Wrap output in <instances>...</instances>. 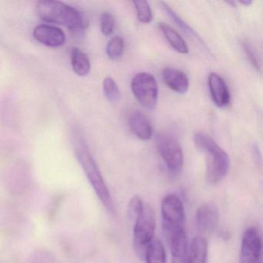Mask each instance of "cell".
Returning <instances> with one entry per match:
<instances>
[{
  "label": "cell",
  "mask_w": 263,
  "mask_h": 263,
  "mask_svg": "<svg viewBox=\"0 0 263 263\" xmlns=\"http://www.w3.org/2000/svg\"><path fill=\"white\" fill-rule=\"evenodd\" d=\"M33 37L37 42L49 47H59L66 42L65 33L59 27L52 25L36 26L33 32Z\"/></svg>",
  "instance_id": "30bf717a"
},
{
  "label": "cell",
  "mask_w": 263,
  "mask_h": 263,
  "mask_svg": "<svg viewBox=\"0 0 263 263\" xmlns=\"http://www.w3.org/2000/svg\"><path fill=\"white\" fill-rule=\"evenodd\" d=\"M132 3L136 10L138 21L142 24H150L153 21V13L148 3L144 0L133 1Z\"/></svg>",
  "instance_id": "7402d4cb"
},
{
  "label": "cell",
  "mask_w": 263,
  "mask_h": 263,
  "mask_svg": "<svg viewBox=\"0 0 263 263\" xmlns=\"http://www.w3.org/2000/svg\"><path fill=\"white\" fill-rule=\"evenodd\" d=\"M156 147L169 172L174 175L181 173L184 166V154L179 141L167 132L156 136Z\"/></svg>",
  "instance_id": "8992f818"
},
{
  "label": "cell",
  "mask_w": 263,
  "mask_h": 263,
  "mask_svg": "<svg viewBox=\"0 0 263 263\" xmlns=\"http://www.w3.org/2000/svg\"><path fill=\"white\" fill-rule=\"evenodd\" d=\"M36 12L42 21L64 26L76 34H81L88 27L87 18L82 12L60 1H39Z\"/></svg>",
  "instance_id": "6da1fadb"
},
{
  "label": "cell",
  "mask_w": 263,
  "mask_h": 263,
  "mask_svg": "<svg viewBox=\"0 0 263 263\" xmlns=\"http://www.w3.org/2000/svg\"><path fill=\"white\" fill-rule=\"evenodd\" d=\"M239 4L244 6H250L252 2L250 0H242V1H239Z\"/></svg>",
  "instance_id": "4316f807"
},
{
  "label": "cell",
  "mask_w": 263,
  "mask_h": 263,
  "mask_svg": "<svg viewBox=\"0 0 263 263\" xmlns=\"http://www.w3.org/2000/svg\"><path fill=\"white\" fill-rule=\"evenodd\" d=\"M101 33L104 36H108L113 33L115 27V20L113 15L109 12H104L100 20Z\"/></svg>",
  "instance_id": "cb8c5ba5"
},
{
  "label": "cell",
  "mask_w": 263,
  "mask_h": 263,
  "mask_svg": "<svg viewBox=\"0 0 263 263\" xmlns=\"http://www.w3.org/2000/svg\"><path fill=\"white\" fill-rule=\"evenodd\" d=\"M144 201L141 199V197L138 195H135L130 198L127 208V215L128 219L132 222L135 223L137 218L139 216L141 212H142L144 205Z\"/></svg>",
  "instance_id": "603a6c76"
},
{
  "label": "cell",
  "mask_w": 263,
  "mask_h": 263,
  "mask_svg": "<svg viewBox=\"0 0 263 263\" xmlns=\"http://www.w3.org/2000/svg\"><path fill=\"white\" fill-rule=\"evenodd\" d=\"M161 215L164 235L167 239L184 229L185 212L181 199L175 194L164 196L161 202Z\"/></svg>",
  "instance_id": "5b68a950"
},
{
  "label": "cell",
  "mask_w": 263,
  "mask_h": 263,
  "mask_svg": "<svg viewBox=\"0 0 263 263\" xmlns=\"http://www.w3.org/2000/svg\"><path fill=\"white\" fill-rule=\"evenodd\" d=\"M124 50V41L121 36H115L107 43L106 53L109 59L118 61L122 57Z\"/></svg>",
  "instance_id": "ffe728a7"
},
{
  "label": "cell",
  "mask_w": 263,
  "mask_h": 263,
  "mask_svg": "<svg viewBox=\"0 0 263 263\" xmlns=\"http://www.w3.org/2000/svg\"><path fill=\"white\" fill-rule=\"evenodd\" d=\"M156 217L150 204L144 203L142 212L134 223L133 246L135 253L141 261H144L146 250L155 238Z\"/></svg>",
  "instance_id": "277c9868"
},
{
  "label": "cell",
  "mask_w": 263,
  "mask_h": 263,
  "mask_svg": "<svg viewBox=\"0 0 263 263\" xmlns=\"http://www.w3.org/2000/svg\"><path fill=\"white\" fill-rule=\"evenodd\" d=\"M144 262L146 263H166L167 254L164 244L159 238L155 237L151 241L146 250Z\"/></svg>",
  "instance_id": "ac0fdd59"
},
{
  "label": "cell",
  "mask_w": 263,
  "mask_h": 263,
  "mask_svg": "<svg viewBox=\"0 0 263 263\" xmlns=\"http://www.w3.org/2000/svg\"><path fill=\"white\" fill-rule=\"evenodd\" d=\"M194 142L205 155L208 181L212 184L221 182L227 176L230 169V158L227 152L210 136L202 132H198L194 135Z\"/></svg>",
  "instance_id": "7a4b0ae2"
},
{
  "label": "cell",
  "mask_w": 263,
  "mask_h": 263,
  "mask_svg": "<svg viewBox=\"0 0 263 263\" xmlns=\"http://www.w3.org/2000/svg\"><path fill=\"white\" fill-rule=\"evenodd\" d=\"M258 263H263V261H260V262H258Z\"/></svg>",
  "instance_id": "83f0119b"
},
{
  "label": "cell",
  "mask_w": 263,
  "mask_h": 263,
  "mask_svg": "<svg viewBox=\"0 0 263 263\" xmlns=\"http://www.w3.org/2000/svg\"><path fill=\"white\" fill-rule=\"evenodd\" d=\"M208 252L207 240L204 237H195L189 246L187 263H207Z\"/></svg>",
  "instance_id": "9a60e30c"
},
{
  "label": "cell",
  "mask_w": 263,
  "mask_h": 263,
  "mask_svg": "<svg viewBox=\"0 0 263 263\" xmlns=\"http://www.w3.org/2000/svg\"><path fill=\"white\" fill-rule=\"evenodd\" d=\"M72 69L78 76H87L90 71L91 64L88 56L78 47H73L70 51Z\"/></svg>",
  "instance_id": "e0dca14e"
},
{
  "label": "cell",
  "mask_w": 263,
  "mask_h": 263,
  "mask_svg": "<svg viewBox=\"0 0 263 263\" xmlns=\"http://www.w3.org/2000/svg\"><path fill=\"white\" fill-rule=\"evenodd\" d=\"M158 27L174 50L181 54H187L189 53L187 44L175 29L164 23H159Z\"/></svg>",
  "instance_id": "2e32d148"
},
{
  "label": "cell",
  "mask_w": 263,
  "mask_h": 263,
  "mask_svg": "<svg viewBox=\"0 0 263 263\" xmlns=\"http://www.w3.org/2000/svg\"><path fill=\"white\" fill-rule=\"evenodd\" d=\"M75 146V154L77 159L82 167L89 182L95 190L98 199L104 209L110 214L115 213V204L110 195V191L106 184L105 181L100 172L98 164L95 162L90 150L84 141L78 140Z\"/></svg>",
  "instance_id": "3957f363"
},
{
  "label": "cell",
  "mask_w": 263,
  "mask_h": 263,
  "mask_svg": "<svg viewBox=\"0 0 263 263\" xmlns=\"http://www.w3.org/2000/svg\"><path fill=\"white\" fill-rule=\"evenodd\" d=\"M127 124L132 133L142 141H148L153 135V128L146 115L139 110H130Z\"/></svg>",
  "instance_id": "7c38bea8"
},
{
  "label": "cell",
  "mask_w": 263,
  "mask_h": 263,
  "mask_svg": "<svg viewBox=\"0 0 263 263\" xmlns=\"http://www.w3.org/2000/svg\"><path fill=\"white\" fill-rule=\"evenodd\" d=\"M162 78L167 87L176 93H185L189 90V78L181 70L167 67L163 70Z\"/></svg>",
  "instance_id": "4fadbf2b"
},
{
  "label": "cell",
  "mask_w": 263,
  "mask_h": 263,
  "mask_svg": "<svg viewBox=\"0 0 263 263\" xmlns=\"http://www.w3.org/2000/svg\"><path fill=\"white\" fill-rule=\"evenodd\" d=\"M103 90L104 96L110 103H115L121 98V90L115 80L107 77L103 81Z\"/></svg>",
  "instance_id": "44dd1931"
},
{
  "label": "cell",
  "mask_w": 263,
  "mask_h": 263,
  "mask_svg": "<svg viewBox=\"0 0 263 263\" xmlns=\"http://www.w3.org/2000/svg\"><path fill=\"white\" fill-rule=\"evenodd\" d=\"M172 251V263H187V241L185 230L181 229L168 240Z\"/></svg>",
  "instance_id": "5bb4252c"
},
{
  "label": "cell",
  "mask_w": 263,
  "mask_h": 263,
  "mask_svg": "<svg viewBox=\"0 0 263 263\" xmlns=\"http://www.w3.org/2000/svg\"><path fill=\"white\" fill-rule=\"evenodd\" d=\"M161 4V7H162L164 11L168 15L169 17L172 18V21L175 23V24L178 25V27H179L180 29L183 30L186 34L189 35V36H192L194 39L198 41V42L201 43V45L205 46L204 44V41H202L201 37L198 36V33L190 27V26L187 25L167 4H165L164 2L160 3Z\"/></svg>",
  "instance_id": "d6986e66"
},
{
  "label": "cell",
  "mask_w": 263,
  "mask_h": 263,
  "mask_svg": "<svg viewBox=\"0 0 263 263\" xmlns=\"http://www.w3.org/2000/svg\"><path fill=\"white\" fill-rule=\"evenodd\" d=\"M252 156H253L254 160L258 165H261L262 164V156H261V152L258 149V146L256 144H253L252 147Z\"/></svg>",
  "instance_id": "484cf974"
},
{
  "label": "cell",
  "mask_w": 263,
  "mask_h": 263,
  "mask_svg": "<svg viewBox=\"0 0 263 263\" xmlns=\"http://www.w3.org/2000/svg\"><path fill=\"white\" fill-rule=\"evenodd\" d=\"M243 50L254 68L257 71L261 72L262 67H261V60H260L257 52L255 51V49L249 43L244 42L243 43Z\"/></svg>",
  "instance_id": "d4e9b609"
},
{
  "label": "cell",
  "mask_w": 263,
  "mask_h": 263,
  "mask_svg": "<svg viewBox=\"0 0 263 263\" xmlns=\"http://www.w3.org/2000/svg\"><path fill=\"white\" fill-rule=\"evenodd\" d=\"M262 239L258 229L248 228L241 238L240 263H258L262 261Z\"/></svg>",
  "instance_id": "ba28073f"
},
{
  "label": "cell",
  "mask_w": 263,
  "mask_h": 263,
  "mask_svg": "<svg viewBox=\"0 0 263 263\" xmlns=\"http://www.w3.org/2000/svg\"><path fill=\"white\" fill-rule=\"evenodd\" d=\"M209 91L214 104L224 108L230 103L231 96L227 84L224 80L216 73H211L208 78Z\"/></svg>",
  "instance_id": "8fae6325"
},
{
  "label": "cell",
  "mask_w": 263,
  "mask_h": 263,
  "mask_svg": "<svg viewBox=\"0 0 263 263\" xmlns=\"http://www.w3.org/2000/svg\"><path fill=\"white\" fill-rule=\"evenodd\" d=\"M137 101L147 110H153L158 99V85L152 73L141 72L135 75L130 84Z\"/></svg>",
  "instance_id": "52a82bcc"
},
{
  "label": "cell",
  "mask_w": 263,
  "mask_h": 263,
  "mask_svg": "<svg viewBox=\"0 0 263 263\" xmlns=\"http://www.w3.org/2000/svg\"><path fill=\"white\" fill-rule=\"evenodd\" d=\"M195 223L202 232H214L219 223V211L212 201L201 204L195 214Z\"/></svg>",
  "instance_id": "9c48e42d"
}]
</instances>
